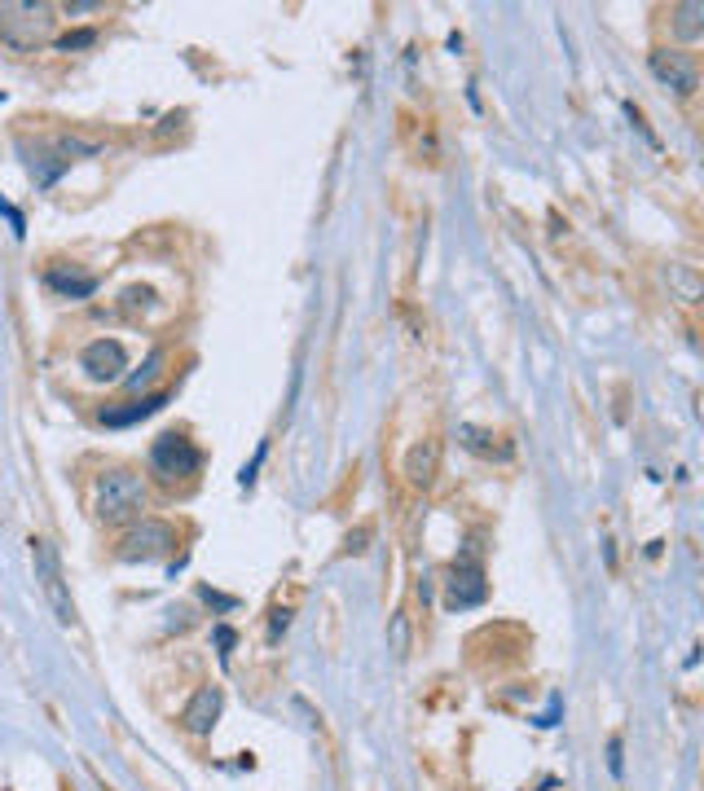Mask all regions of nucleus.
<instances>
[{
	"label": "nucleus",
	"instance_id": "f257e3e1",
	"mask_svg": "<svg viewBox=\"0 0 704 791\" xmlns=\"http://www.w3.org/2000/svg\"><path fill=\"white\" fill-rule=\"evenodd\" d=\"M141 506H146V484H141V475H132V471L97 475L93 510H97V519H102V523H128Z\"/></svg>",
	"mask_w": 704,
	"mask_h": 791
},
{
	"label": "nucleus",
	"instance_id": "f03ea898",
	"mask_svg": "<svg viewBox=\"0 0 704 791\" xmlns=\"http://www.w3.org/2000/svg\"><path fill=\"white\" fill-rule=\"evenodd\" d=\"M53 36V5H44V0H22V5H0V40L9 44V49L27 53L36 49L40 40Z\"/></svg>",
	"mask_w": 704,
	"mask_h": 791
},
{
	"label": "nucleus",
	"instance_id": "7ed1b4c3",
	"mask_svg": "<svg viewBox=\"0 0 704 791\" xmlns=\"http://www.w3.org/2000/svg\"><path fill=\"white\" fill-rule=\"evenodd\" d=\"M31 559H36V581L44 589V598L53 603L62 625H75V603H71V589H66V576H62V559L53 550V541L36 537L31 541Z\"/></svg>",
	"mask_w": 704,
	"mask_h": 791
},
{
	"label": "nucleus",
	"instance_id": "20e7f679",
	"mask_svg": "<svg viewBox=\"0 0 704 791\" xmlns=\"http://www.w3.org/2000/svg\"><path fill=\"white\" fill-rule=\"evenodd\" d=\"M172 550H176V528L163 519H141L137 528H128L124 541H119V559L124 563H150Z\"/></svg>",
	"mask_w": 704,
	"mask_h": 791
},
{
	"label": "nucleus",
	"instance_id": "39448f33",
	"mask_svg": "<svg viewBox=\"0 0 704 791\" xmlns=\"http://www.w3.org/2000/svg\"><path fill=\"white\" fill-rule=\"evenodd\" d=\"M150 466L163 479H185V475H194L198 466H203V453L194 449V440H185V436H176V431H168V436L154 440Z\"/></svg>",
	"mask_w": 704,
	"mask_h": 791
},
{
	"label": "nucleus",
	"instance_id": "423d86ee",
	"mask_svg": "<svg viewBox=\"0 0 704 791\" xmlns=\"http://www.w3.org/2000/svg\"><path fill=\"white\" fill-rule=\"evenodd\" d=\"M445 594H449V607H480V603H484V594H489V581H484V567L476 563V554H467L462 563L449 567Z\"/></svg>",
	"mask_w": 704,
	"mask_h": 791
},
{
	"label": "nucleus",
	"instance_id": "0eeeda50",
	"mask_svg": "<svg viewBox=\"0 0 704 791\" xmlns=\"http://www.w3.org/2000/svg\"><path fill=\"white\" fill-rule=\"evenodd\" d=\"M80 365L93 383H115V378H124V370H128V352L119 339H93L84 348Z\"/></svg>",
	"mask_w": 704,
	"mask_h": 791
},
{
	"label": "nucleus",
	"instance_id": "6e6552de",
	"mask_svg": "<svg viewBox=\"0 0 704 791\" xmlns=\"http://www.w3.org/2000/svg\"><path fill=\"white\" fill-rule=\"evenodd\" d=\"M652 75L660 84H669L674 93H682V97H691L696 93V58L691 53H678V49H656L652 53Z\"/></svg>",
	"mask_w": 704,
	"mask_h": 791
},
{
	"label": "nucleus",
	"instance_id": "1a4fd4ad",
	"mask_svg": "<svg viewBox=\"0 0 704 791\" xmlns=\"http://www.w3.org/2000/svg\"><path fill=\"white\" fill-rule=\"evenodd\" d=\"M220 708H225V695H220V686H198L194 699H190V704H185V712H181V726L203 739V734L216 730Z\"/></svg>",
	"mask_w": 704,
	"mask_h": 791
},
{
	"label": "nucleus",
	"instance_id": "9d476101",
	"mask_svg": "<svg viewBox=\"0 0 704 791\" xmlns=\"http://www.w3.org/2000/svg\"><path fill=\"white\" fill-rule=\"evenodd\" d=\"M436 466H440V444L436 440H423L405 453V475H410L414 488H432L436 479Z\"/></svg>",
	"mask_w": 704,
	"mask_h": 791
},
{
	"label": "nucleus",
	"instance_id": "9b49d317",
	"mask_svg": "<svg viewBox=\"0 0 704 791\" xmlns=\"http://www.w3.org/2000/svg\"><path fill=\"white\" fill-rule=\"evenodd\" d=\"M168 405V396H141V400H132V405H124V409H102V422L106 427H132V422H141V418H150V414H159V409Z\"/></svg>",
	"mask_w": 704,
	"mask_h": 791
},
{
	"label": "nucleus",
	"instance_id": "f8f14e48",
	"mask_svg": "<svg viewBox=\"0 0 704 791\" xmlns=\"http://www.w3.org/2000/svg\"><path fill=\"white\" fill-rule=\"evenodd\" d=\"M669 18H674V31L682 40H700L704 36V5L696 0H682V5L669 9Z\"/></svg>",
	"mask_w": 704,
	"mask_h": 791
},
{
	"label": "nucleus",
	"instance_id": "ddd939ff",
	"mask_svg": "<svg viewBox=\"0 0 704 791\" xmlns=\"http://www.w3.org/2000/svg\"><path fill=\"white\" fill-rule=\"evenodd\" d=\"M462 444H467L471 453H480V458H511V444H498L493 431H480V427H458Z\"/></svg>",
	"mask_w": 704,
	"mask_h": 791
},
{
	"label": "nucleus",
	"instance_id": "4468645a",
	"mask_svg": "<svg viewBox=\"0 0 704 791\" xmlns=\"http://www.w3.org/2000/svg\"><path fill=\"white\" fill-rule=\"evenodd\" d=\"M44 282L53 286V291H62V295H71V299H88L97 291V277H75V273H62V269H49V277Z\"/></svg>",
	"mask_w": 704,
	"mask_h": 791
},
{
	"label": "nucleus",
	"instance_id": "2eb2a0df",
	"mask_svg": "<svg viewBox=\"0 0 704 791\" xmlns=\"http://www.w3.org/2000/svg\"><path fill=\"white\" fill-rule=\"evenodd\" d=\"M159 365H163V356H159V352H150V361L141 365V374H132V378H128V387H132V392H141V383H150V378L159 374Z\"/></svg>",
	"mask_w": 704,
	"mask_h": 791
},
{
	"label": "nucleus",
	"instance_id": "dca6fc26",
	"mask_svg": "<svg viewBox=\"0 0 704 791\" xmlns=\"http://www.w3.org/2000/svg\"><path fill=\"white\" fill-rule=\"evenodd\" d=\"M93 40H97V31H71V36H62V40H58V49H62V53H71V49H88Z\"/></svg>",
	"mask_w": 704,
	"mask_h": 791
},
{
	"label": "nucleus",
	"instance_id": "f3484780",
	"mask_svg": "<svg viewBox=\"0 0 704 791\" xmlns=\"http://www.w3.org/2000/svg\"><path fill=\"white\" fill-rule=\"evenodd\" d=\"M392 651L401 655V660H405V651H410V642H405V616L392 620Z\"/></svg>",
	"mask_w": 704,
	"mask_h": 791
},
{
	"label": "nucleus",
	"instance_id": "a211bd4d",
	"mask_svg": "<svg viewBox=\"0 0 704 791\" xmlns=\"http://www.w3.org/2000/svg\"><path fill=\"white\" fill-rule=\"evenodd\" d=\"M608 765H612V774L621 778V770H625V761H621V739H608Z\"/></svg>",
	"mask_w": 704,
	"mask_h": 791
},
{
	"label": "nucleus",
	"instance_id": "6ab92c4d",
	"mask_svg": "<svg viewBox=\"0 0 704 791\" xmlns=\"http://www.w3.org/2000/svg\"><path fill=\"white\" fill-rule=\"evenodd\" d=\"M366 541H370V528H361L357 537H348V554H361V550H366Z\"/></svg>",
	"mask_w": 704,
	"mask_h": 791
},
{
	"label": "nucleus",
	"instance_id": "aec40b11",
	"mask_svg": "<svg viewBox=\"0 0 704 791\" xmlns=\"http://www.w3.org/2000/svg\"><path fill=\"white\" fill-rule=\"evenodd\" d=\"M286 625H291V611H273V638H278Z\"/></svg>",
	"mask_w": 704,
	"mask_h": 791
},
{
	"label": "nucleus",
	"instance_id": "412c9836",
	"mask_svg": "<svg viewBox=\"0 0 704 791\" xmlns=\"http://www.w3.org/2000/svg\"><path fill=\"white\" fill-rule=\"evenodd\" d=\"M216 642H220V646H225V651H229V646H234V633H229V629H216Z\"/></svg>",
	"mask_w": 704,
	"mask_h": 791
},
{
	"label": "nucleus",
	"instance_id": "4be33fe9",
	"mask_svg": "<svg viewBox=\"0 0 704 791\" xmlns=\"http://www.w3.org/2000/svg\"><path fill=\"white\" fill-rule=\"evenodd\" d=\"M0 97H5V93H0Z\"/></svg>",
	"mask_w": 704,
	"mask_h": 791
}]
</instances>
